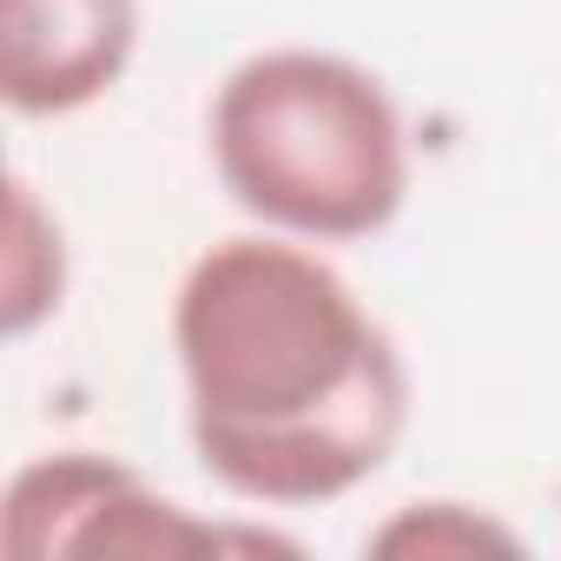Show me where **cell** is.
Returning <instances> with one entry per match:
<instances>
[{"mask_svg":"<svg viewBox=\"0 0 561 561\" xmlns=\"http://www.w3.org/2000/svg\"><path fill=\"white\" fill-rule=\"evenodd\" d=\"M185 430L251 508H324L410 430V364L357 285L305 238L244 231L192 257L172 298Z\"/></svg>","mask_w":561,"mask_h":561,"instance_id":"1","label":"cell"},{"mask_svg":"<svg viewBox=\"0 0 561 561\" xmlns=\"http://www.w3.org/2000/svg\"><path fill=\"white\" fill-rule=\"evenodd\" d=\"M211 172L238 211L305 244L377 238L410 198V133L390 87L324 47H264L211 93Z\"/></svg>","mask_w":561,"mask_h":561,"instance_id":"2","label":"cell"},{"mask_svg":"<svg viewBox=\"0 0 561 561\" xmlns=\"http://www.w3.org/2000/svg\"><path fill=\"white\" fill-rule=\"evenodd\" d=\"M0 548L14 561L93 554V561H205V554H298L291 535L205 522L159 495L133 462L100 449H54L14 469L0 502Z\"/></svg>","mask_w":561,"mask_h":561,"instance_id":"3","label":"cell"},{"mask_svg":"<svg viewBox=\"0 0 561 561\" xmlns=\"http://www.w3.org/2000/svg\"><path fill=\"white\" fill-rule=\"evenodd\" d=\"M139 54V0H0V93L21 119L106 100Z\"/></svg>","mask_w":561,"mask_h":561,"instance_id":"4","label":"cell"},{"mask_svg":"<svg viewBox=\"0 0 561 561\" xmlns=\"http://www.w3.org/2000/svg\"><path fill=\"white\" fill-rule=\"evenodd\" d=\"M0 291H8L0 298L8 337H34L67 305V231L27 179H14V198H8V264H0Z\"/></svg>","mask_w":561,"mask_h":561,"instance_id":"5","label":"cell"},{"mask_svg":"<svg viewBox=\"0 0 561 561\" xmlns=\"http://www.w3.org/2000/svg\"><path fill=\"white\" fill-rule=\"evenodd\" d=\"M364 554H390V561H476V554H522V535L476 508V502H403L390 522H377L364 535Z\"/></svg>","mask_w":561,"mask_h":561,"instance_id":"6","label":"cell"}]
</instances>
